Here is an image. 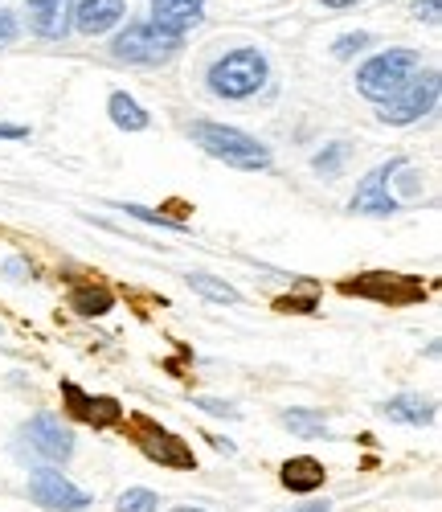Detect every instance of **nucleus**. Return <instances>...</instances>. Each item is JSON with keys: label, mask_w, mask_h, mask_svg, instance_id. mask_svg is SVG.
Returning a JSON list of instances; mask_svg holds the SVG:
<instances>
[{"label": "nucleus", "mask_w": 442, "mask_h": 512, "mask_svg": "<svg viewBox=\"0 0 442 512\" xmlns=\"http://www.w3.org/2000/svg\"><path fill=\"white\" fill-rule=\"evenodd\" d=\"M189 136L201 144V152H209L213 160H226L230 168H242V173H258V168H271V148L238 132V127L213 123V119H197L189 127Z\"/></svg>", "instance_id": "f257e3e1"}, {"label": "nucleus", "mask_w": 442, "mask_h": 512, "mask_svg": "<svg viewBox=\"0 0 442 512\" xmlns=\"http://www.w3.org/2000/svg\"><path fill=\"white\" fill-rule=\"evenodd\" d=\"M267 74L271 66L258 50H234L209 66V91L217 99H250L267 87Z\"/></svg>", "instance_id": "f03ea898"}, {"label": "nucleus", "mask_w": 442, "mask_h": 512, "mask_svg": "<svg viewBox=\"0 0 442 512\" xmlns=\"http://www.w3.org/2000/svg\"><path fill=\"white\" fill-rule=\"evenodd\" d=\"M418 70V54L414 50H385V54H373L361 70H357V91L369 99V103H389L397 91L410 82V74Z\"/></svg>", "instance_id": "7ed1b4c3"}, {"label": "nucleus", "mask_w": 442, "mask_h": 512, "mask_svg": "<svg viewBox=\"0 0 442 512\" xmlns=\"http://www.w3.org/2000/svg\"><path fill=\"white\" fill-rule=\"evenodd\" d=\"M181 46H185V37L164 33L152 21H136V25H127L123 33H115L111 54L119 62H131V66H156V62H168L172 54H181Z\"/></svg>", "instance_id": "20e7f679"}, {"label": "nucleus", "mask_w": 442, "mask_h": 512, "mask_svg": "<svg viewBox=\"0 0 442 512\" xmlns=\"http://www.w3.org/2000/svg\"><path fill=\"white\" fill-rule=\"evenodd\" d=\"M131 439H136V447L160 463V467H172V472H193L197 459H193V447L185 439H176L172 431H164L160 422H152L148 414H136L131 418Z\"/></svg>", "instance_id": "39448f33"}, {"label": "nucleus", "mask_w": 442, "mask_h": 512, "mask_svg": "<svg viewBox=\"0 0 442 512\" xmlns=\"http://www.w3.org/2000/svg\"><path fill=\"white\" fill-rule=\"evenodd\" d=\"M344 295H365V300L377 304H393V308H406V304H422L426 300V287L422 279L410 275H393V271H369V275H352L340 283Z\"/></svg>", "instance_id": "423d86ee"}, {"label": "nucleus", "mask_w": 442, "mask_h": 512, "mask_svg": "<svg viewBox=\"0 0 442 512\" xmlns=\"http://www.w3.org/2000/svg\"><path fill=\"white\" fill-rule=\"evenodd\" d=\"M21 443L29 447V455L46 459V463H66L74 455V431L58 414H33L21 426Z\"/></svg>", "instance_id": "0eeeda50"}, {"label": "nucleus", "mask_w": 442, "mask_h": 512, "mask_svg": "<svg viewBox=\"0 0 442 512\" xmlns=\"http://www.w3.org/2000/svg\"><path fill=\"white\" fill-rule=\"evenodd\" d=\"M434 103H438V70L410 74L406 87L397 91L389 103H381V119H385V123H393V127H406V123L422 119Z\"/></svg>", "instance_id": "6e6552de"}, {"label": "nucleus", "mask_w": 442, "mask_h": 512, "mask_svg": "<svg viewBox=\"0 0 442 512\" xmlns=\"http://www.w3.org/2000/svg\"><path fill=\"white\" fill-rule=\"evenodd\" d=\"M29 500L50 508V512H78V508L91 504V492H82L74 480L54 472V467H41V472L29 476Z\"/></svg>", "instance_id": "1a4fd4ad"}, {"label": "nucleus", "mask_w": 442, "mask_h": 512, "mask_svg": "<svg viewBox=\"0 0 442 512\" xmlns=\"http://www.w3.org/2000/svg\"><path fill=\"white\" fill-rule=\"evenodd\" d=\"M402 164H406V160H389V164L373 168V173L361 181V189L352 193L348 209H352V213H377V218H389V213L402 209V201H397V197L389 193L393 173H397V168H402Z\"/></svg>", "instance_id": "9d476101"}, {"label": "nucleus", "mask_w": 442, "mask_h": 512, "mask_svg": "<svg viewBox=\"0 0 442 512\" xmlns=\"http://www.w3.org/2000/svg\"><path fill=\"white\" fill-rule=\"evenodd\" d=\"M62 402H66V414H74L78 422H91V426H115L123 418V406L115 398H91L82 386H74V381H62Z\"/></svg>", "instance_id": "9b49d317"}, {"label": "nucleus", "mask_w": 442, "mask_h": 512, "mask_svg": "<svg viewBox=\"0 0 442 512\" xmlns=\"http://www.w3.org/2000/svg\"><path fill=\"white\" fill-rule=\"evenodd\" d=\"M29 29L46 41H62L74 29V0H25Z\"/></svg>", "instance_id": "f8f14e48"}, {"label": "nucleus", "mask_w": 442, "mask_h": 512, "mask_svg": "<svg viewBox=\"0 0 442 512\" xmlns=\"http://www.w3.org/2000/svg\"><path fill=\"white\" fill-rule=\"evenodd\" d=\"M201 9H205V0H152V25L185 37L201 21Z\"/></svg>", "instance_id": "ddd939ff"}, {"label": "nucleus", "mask_w": 442, "mask_h": 512, "mask_svg": "<svg viewBox=\"0 0 442 512\" xmlns=\"http://www.w3.org/2000/svg\"><path fill=\"white\" fill-rule=\"evenodd\" d=\"M123 9H127L123 0H82L74 9V29L86 37H99L123 21Z\"/></svg>", "instance_id": "4468645a"}, {"label": "nucleus", "mask_w": 442, "mask_h": 512, "mask_svg": "<svg viewBox=\"0 0 442 512\" xmlns=\"http://www.w3.org/2000/svg\"><path fill=\"white\" fill-rule=\"evenodd\" d=\"M279 480H283V488H291V492H316V488L328 480V472H324V463H320L316 455H295V459H287V463L279 467Z\"/></svg>", "instance_id": "2eb2a0df"}, {"label": "nucleus", "mask_w": 442, "mask_h": 512, "mask_svg": "<svg viewBox=\"0 0 442 512\" xmlns=\"http://www.w3.org/2000/svg\"><path fill=\"white\" fill-rule=\"evenodd\" d=\"M70 308H74V316H86V320L107 316L115 308V291L103 283H82L70 291Z\"/></svg>", "instance_id": "dca6fc26"}, {"label": "nucleus", "mask_w": 442, "mask_h": 512, "mask_svg": "<svg viewBox=\"0 0 442 512\" xmlns=\"http://www.w3.org/2000/svg\"><path fill=\"white\" fill-rule=\"evenodd\" d=\"M389 422H406V426H430L434 422V402H426L422 394H397L385 402Z\"/></svg>", "instance_id": "f3484780"}, {"label": "nucleus", "mask_w": 442, "mask_h": 512, "mask_svg": "<svg viewBox=\"0 0 442 512\" xmlns=\"http://www.w3.org/2000/svg\"><path fill=\"white\" fill-rule=\"evenodd\" d=\"M283 426H287L291 435H299V439H328L332 435L328 431V418L320 410H303V406L283 410Z\"/></svg>", "instance_id": "a211bd4d"}, {"label": "nucleus", "mask_w": 442, "mask_h": 512, "mask_svg": "<svg viewBox=\"0 0 442 512\" xmlns=\"http://www.w3.org/2000/svg\"><path fill=\"white\" fill-rule=\"evenodd\" d=\"M107 115L115 119V127H123V132H144V127H148V111L131 95H123V91H115L107 99Z\"/></svg>", "instance_id": "6ab92c4d"}, {"label": "nucleus", "mask_w": 442, "mask_h": 512, "mask_svg": "<svg viewBox=\"0 0 442 512\" xmlns=\"http://www.w3.org/2000/svg\"><path fill=\"white\" fill-rule=\"evenodd\" d=\"M189 287H193L197 295H205V300H209V304H238V291H234L230 283H221L217 275L193 271V275H189Z\"/></svg>", "instance_id": "aec40b11"}, {"label": "nucleus", "mask_w": 442, "mask_h": 512, "mask_svg": "<svg viewBox=\"0 0 442 512\" xmlns=\"http://www.w3.org/2000/svg\"><path fill=\"white\" fill-rule=\"evenodd\" d=\"M119 512H160V496L152 488H127L119 496Z\"/></svg>", "instance_id": "412c9836"}, {"label": "nucleus", "mask_w": 442, "mask_h": 512, "mask_svg": "<svg viewBox=\"0 0 442 512\" xmlns=\"http://www.w3.org/2000/svg\"><path fill=\"white\" fill-rule=\"evenodd\" d=\"M344 160H348V144H328V148H320V156L312 160V168L320 177H336L340 168H344Z\"/></svg>", "instance_id": "4be33fe9"}, {"label": "nucleus", "mask_w": 442, "mask_h": 512, "mask_svg": "<svg viewBox=\"0 0 442 512\" xmlns=\"http://www.w3.org/2000/svg\"><path fill=\"white\" fill-rule=\"evenodd\" d=\"M365 46H369V33H344V37L332 41V58L348 62V58H357Z\"/></svg>", "instance_id": "5701e85b"}, {"label": "nucleus", "mask_w": 442, "mask_h": 512, "mask_svg": "<svg viewBox=\"0 0 442 512\" xmlns=\"http://www.w3.org/2000/svg\"><path fill=\"white\" fill-rule=\"evenodd\" d=\"M127 218H140V222H148V226H164V230H185L176 218H164V213H156V209H144V205H119Z\"/></svg>", "instance_id": "b1692460"}, {"label": "nucleus", "mask_w": 442, "mask_h": 512, "mask_svg": "<svg viewBox=\"0 0 442 512\" xmlns=\"http://www.w3.org/2000/svg\"><path fill=\"white\" fill-rule=\"evenodd\" d=\"M193 406H197V410H209V414H217V418H238L234 406L221 402V398H193Z\"/></svg>", "instance_id": "393cba45"}, {"label": "nucleus", "mask_w": 442, "mask_h": 512, "mask_svg": "<svg viewBox=\"0 0 442 512\" xmlns=\"http://www.w3.org/2000/svg\"><path fill=\"white\" fill-rule=\"evenodd\" d=\"M13 37H17V17L9 9H0V46H9Z\"/></svg>", "instance_id": "a878e982"}, {"label": "nucleus", "mask_w": 442, "mask_h": 512, "mask_svg": "<svg viewBox=\"0 0 442 512\" xmlns=\"http://www.w3.org/2000/svg\"><path fill=\"white\" fill-rule=\"evenodd\" d=\"M279 312H316V300H279Z\"/></svg>", "instance_id": "bb28decb"}, {"label": "nucleus", "mask_w": 442, "mask_h": 512, "mask_svg": "<svg viewBox=\"0 0 442 512\" xmlns=\"http://www.w3.org/2000/svg\"><path fill=\"white\" fill-rule=\"evenodd\" d=\"M29 127H17V123H0V140H25Z\"/></svg>", "instance_id": "cd10ccee"}, {"label": "nucleus", "mask_w": 442, "mask_h": 512, "mask_svg": "<svg viewBox=\"0 0 442 512\" xmlns=\"http://www.w3.org/2000/svg\"><path fill=\"white\" fill-rule=\"evenodd\" d=\"M418 17H426L430 25H438V0H426V5H418Z\"/></svg>", "instance_id": "c85d7f7f"}, {"label": "nucleus", "mask_w": 442, "mask_h": 512, "mask_svg": "<svg viewBox=\"0 0 442 512\" xmlns=\"http://www.w3.org/2000/svg\"><path fill=\"white\" fill-rule=\"evenodd\" d=\"M295 512H332V508H328V500H312V504H303Z\"/></svg>", "instance_id": "c756f323"}, {"label": "nucleus", "mask_w": 442, "mask_h": 512, "mask_svg": "<svg viewBox=\"0 0 442 512\" xmlns=\"http://www.w3.org/2000/svg\"><path fill=\"white\" fill-rule=\"evenodd\" d=\"M328 9H348V5H357V0H324Z\"/></svg>", "instance_id": "7c9ffc66"}, {"label": "nucleus", "mask_w": 442, "mask_h": 512, "mask_svg": "<svg viewBox=\"0 0 442 512\" xmlns=\"http://www.w3.org/2000/svg\"><path fill=\"white\" fill-rule=\"evenodd\" d=\"M9 275H29V267H25V263H17V259H13V263H9Z\"/></svg>", "instance_id": "2f4dec72"}, {"label": "nucleus", "mask_w": 442, "mask_h": 512, "mask_svg": "<svg viewBox=\"0 0 442 512\" xmlns=\"http://www.w3.org/2000/svg\"><path fill=\"white\" fill-rule=\"evenodd\" d=\"M172 512H205V508H193V504H181V508H172Z\"/></svg>", "instance_id": "473e14b6"}]
</instances>
